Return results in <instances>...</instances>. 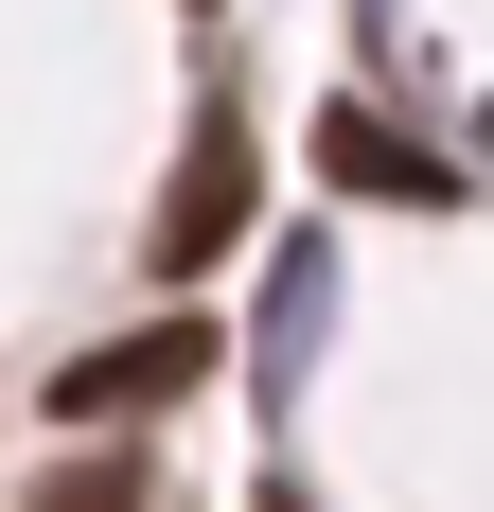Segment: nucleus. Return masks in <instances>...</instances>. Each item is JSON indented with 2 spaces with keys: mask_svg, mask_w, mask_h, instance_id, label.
Listing matches in <instances>:
<instances>
[{
  "mask_svg": "<svg viewBox=\"0 0 494 512\" xmlns=\"http://www.w3.org/2000/svg\"><path fill=\"white\" fill-rule=\"evenodd\" d=\"M318 177H336V195H406V212H442V195H459V159H424L371 89H336V106H318Z\"/></svg>",
  "mask_w": 494,
  "mask_h": 512,
  "instance_id": "7ed1b4c3",
  "label": "nucleus"
},
{
  "mask_svg": "<svg viewBox=\"0 0 494 512\" xmlns=\"http://www.w3.org/2000/svg\"><path fill=\"white\" fill-rule=\"evenodd\" d=\"M247 512H300V495H247Z\"/></svg>",
  "mask_w": 494,
  "mask_h": 512,
  "instance_id": "39448f33",
  "label": "nucleus"
},
{
  "mask_svg": "<svg viewBox=\"0 0 494 512\" xmlns=\"http://www.w3.org/2000/svg\"><path fill=\"white\" fill-rule=\"evenodd\" d=\"M247 177H265L247 106H195V142H177V177H159V230H142L159 283H195V265H230V248H247Z\"/></svg>",
  "mask_w": 494,
  "mask_h": 512,
  "instance_id": "f257e3e1",
  "label": "nucleus"
},
{
  "mask_svg": "<svg viewBox=\"0 0 494 512\" xmlns=\"http://www.w3.org/2000/svg\"><path fill=\"white\" fill-rule=\"evenodd\" d=\"M36 512H142V460L106 442V460H36Z\"/></svg>",
  "mask_w": 494,
  "mask_h": 512,
  "instance_id": "20e7f679",
  "label": "nucleus"
},
{
  "mask_svg": "<svg viewBox=\"0 0 494 512\" xmlns=\"http://www.w3.org/2000/svg\"><path fill=\"white\" fill-rule=\"evenodd\" d=\"M177 389H212V318H142V336L71 354L53 371V424H142V407H177Z\"/></svg>",
  "mask_w": 494,
  "mask_h": 512,
  "instance_id": "f03ea898",
  "label": "nucleus"
}]
</instances>
